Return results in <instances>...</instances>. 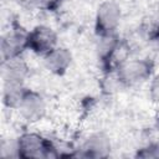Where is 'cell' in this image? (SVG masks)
<instances>
[{
	"instance_id": "12",
	"label": "cell",
	"mask_w": 159,
	"mask_h": 159,
	"mask_svg": "<svg viewBox=\"0 0 159 159\" xmlns=\"http://www.w3.org/2000/svg\"><path fill=\"white\" fill-rule=\"evenodd\" d=\"M150 94L155 101H159V75L153 80L150 86Z\"/></svg>"
},
{
	"instance_id": "10",
	"label": "cell",
	"mask_w": 159,
	"mask_h": 159,
	"mask_svg": "<svg viewBox=\"0 0 159 159\" xmlns=\"http://www.w3.org/2000/svg\"><path fill=\"white\" fill-rule=\"evenodd\" d=\"M25 93V89L22 87V83H15V82H4V89H2V99L5 106L9 108H17L21 98Z\"/></svg>"
},
{
	"instance_id": "8",
	"label": "cell",
	"mask_w": 159,
	"mask_h": 159,
	"mask_svg": "<svg viewBox=\"0 0 159 159\" xmlns=\"http://www.w3.org/2000/svg\"><path fill=\"white\" fill-rule=\"evenodd\" d=\"M45 57V66L52 73L61 75L71 65L72 55L65 47H55L51 52H48Z\"/></svg>"
},
{
	"instance_id": "11",
	"label": "cell",
	"mask_w": 159,
	"mask_h": 159,
	"mask_svg": "<svg viewBox=\"0 0 159 159\" xmlns=\"http://www.w3.org/2000/svg\"><path fill=\"white\" fill-rule=\"evenodd\" d=\"M27 4L40 9H52L60 4L61 0H25Z\"/></svg>"
},
{
	"instance_id": "7",
	"label": "cell",
	"mask_w": 159,
	"mask_h": 159,
	"mask_svg": "<svg viewBox=\"0 0 159 159\" xmlns=\"http://www.w3.org/2000/svg\"><path fill=\"white\" fill-rule=\"evenodd\" d=\"M83 157L89 158H104L111 152V142L103 133H94L89 135L81 148Z\"/></svg>"
},
{
	"instance_id": "1",
	"label": "cell",
	"mask_w": 159,
	"mask_h": 159,
	"mask_svg": "<svg viewBox=\"0 0 159 159\" xmlns=\"http://www.w3.org/2000/svg\"><path fill=\"white\" fill-rule=\"evenodd\" d=\"M17 157L22 158H48L56 157L52 144L37 133H24L16 140Z\"/></svg>"
},
{
	"instance_id": "13",
	"label": "cell",
	"mask_w": 159,
	"mask_h": 159,
	"mask_svg": "<svg viewBox=\"0 0 159 159\" xmlns=\"http://www.w3.org/2000/svg\"><path fill=\"white\" fill-rule=\"evenodd\" d=\"M157 14H158V17H159V2H158V5H157Z\"/></svg>"
},
{
	"instance_id": "5",
	"label": "cell",
	"mask_w": 159,
	"mask_h": 159,
	"mask_svg": "<svg viewBox=\"0 0 159 159\" xmlns=\"http://www.w3.org/2000/svg\"><path fill=\"white\" fill-rule=\"evenodd\" d=\"M16 109H19L21 117L27 122H37L46 113V103L39 93L32 91H25L21 102Z\"/></svg>"
},
{
	"instance_id": "4",
	"label": "cell",
	"mask_w": 159,
	"mask_h": 159,
	"mask_svg": "<svg viewBox=\"0 0 159 159\" xmlns=\"http://www.w3.org/2000/svg\"><path fill=\"white\" fill-rule=\"evenodd\" d=\"M150 75V65L144 60H125L118 66V81L124 84H137Z\"/></svg>"
},
{
	"instance_id": "6",
	"label": "cell",
	"mask_w": 159,
	"mask_h": 159,
	"mask_svg": "<svg viewBox=\"0 0 159 159\" xmlns=\"http://www.w3.org/2000/svg\"><path fill=\"white\" fill-rule=\"evenodd\" d=\"M24 48H27V34L19 31L7 32L1 40L2 61L19 57Z\"/></svg>"
},
{
	"instance_id": "9",
	"label": "cell",
	"mask_w": 159,
	"mask_h": 159,
	"mask_svg": "<svg viewBox=\"0 0 159 159\" xmlns=\"http://www.w3.org/2000/svg\"><path fill=\"white\" fill-rule=\"evenodd\" d=\"M27 73L26 65L19 57L2 61V80L4 82L24 83Z\"/></svg>"
},
{
	"instance_id": "2",
	"label": "cell",
	"mask_w": 159,
	"mask_h": 159,
	"mask_svg": "<svg viewBox=\"0 0 159 159\" xmlns=\"http://www.w3.org/2000/svg\"><path fill=\"white\" fill-rule=\"evenodd\" d=\"M55 47H57V36L52 29L40 25L27 34V48L35 53L46 56Z\"/></svg>"
},
{
	"instance_id": "3",
	"label": "cell",
	"mask_w": 159,
	"mask_h": 159,
	"mask_svg": "<svg viewBox=\"0 0 159 159\" xmlns=\"http://www.w3.org/2000/svg\"><path fill=\"white\" fill-rule=\"evenodd\" d=\"M120 22V9L113 1H104L98 6L96 14L97 30L103 36H111Z\"/></svg>"
}]
</instances>
